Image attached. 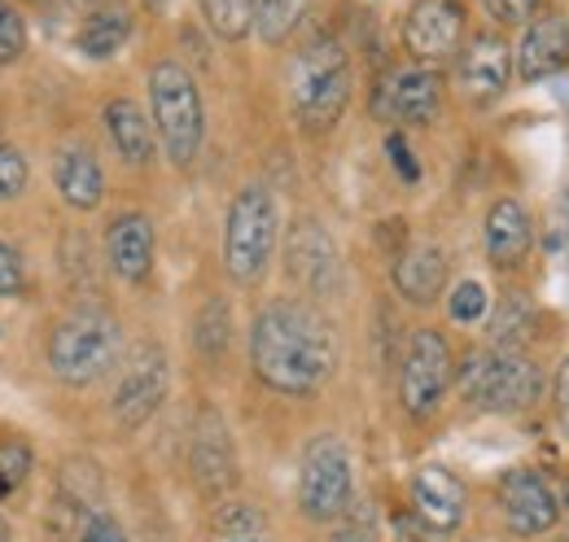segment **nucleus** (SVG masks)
I'll use <instances>...</instances> for the list:
<instances>
[{
	"label": "nucleus",
	"mask_w": 569,
	"mask_h": 542,
	"mask_svg": "<svg viewBox=\"0 0 569 542\" xmlns=\"http://www.w3.org/2000/svg\"><path fill=\"white\" fill-rule=\"evenodd\" d=\"M535 245V219L517 198H499L487 214V259L499 271L521 268V259Z\"/></svg>",
	"instance_id": "6ab92c4d"
},
{
	"label": "nucleus",
	"mask_w": 569,
	"mask_h": 542,
	"mask_svg": "<svg viewBox=\"0 0 569 542\" xmlns=\"http://www.w3.org/2000/svg\"><path fill=\"white\" fill-rule=\"evenodd\" d=\"M499 512L508 521L512 534L521 539H535V534H548L561 516V494L535 473V469H508L496 485Z\"/></svg>",
	"instance_id": "9b49d317"
},
{
	"label": "nucleus",
	"mask_w": 569,
	"mask_h": 542,
	"mask_svg": "<svg viewBox=\"0 0 569 542\" xmlns=\"http://www.w3.org/2000/svg\"><path fill=\"white\" fill-rule=\"evenodd\" d=\"M460 40H465V9L456 0H412L403 18V49L412 53V62L438 67L460 53Z\"/></svg>",
	"instance_id": "f8f14e48"
},
{
	"label": "nucleus",
	"mask_w": 569,
	"mask_h": 542,
	"mask_svg": "<svg viewBox=\"0 0 569 542\" xmlns=\"http://www.w3.org/2000/svg\"><path fill=\"white\" fill-rule=\"evenodd\" d=\"M250 368L277 394H316L338 368L333 324L307 298H272L250 324Z\"/></svg>",
	"instance_id": "f257e3e1"
},
{
	"label": "nucleus",
	"mask_w": 569,
	"mask_h": 542,
	"mask_svg": "<svg viewBox=\"0 0 569 542\" xmlns=\"http://www.w3.org/2000/svg\"><path fill=\"white\" fill-rule=\"evenodd\" d=\"M530 329H535V311H530V302L521 293H512V298L499 302L496 320H491V345L517 350L521 341L530 338Z\"/></svg>",
	"instance_id": "a878e982"
},
{
	"label": "nucleus",
	"mask_w": 569,
	"mask_h": 542,
	"mask_svg": "<svg viewBox=\"0 0 569 542\" xmlns=\"http://www.w3.org/2000/svg\"><path fill=\"white\" fill-rule=\"evenodd\" d=\"M27 180H31V167H27L22 149H13V144H0V202H9V198H22Z\"/></svg>",
	"instance_id": "7c9ffc66"
},
{
	"label": "nucleus",
	"mask_w": 569,
	"mask_h": 542,
	"mask_svg": "<svg viewBox=\"0 0 569 542\" xmlns=\"http://www.w3.org/2000/svg\"><path fill=\"white\" fill-rule=\"evenodd\" d=\"M456 381H460L465 403L478 411H526L543 399V385H548L530 354L499 350V345L473 350L465 368L456 372Z\"/></svg>",
	"instance_id": "39448f33"
},
{
	"label": "nucleus",
	"mask_w": 569,
	"mask_h": 542,
	"mask_svg": "<svg viewBox=\"0 0 569 542\" xmlns=\"http://www.w3.org/2000/svg\"><path fill=\"white\" fill-rule=\"evenodd\" d=\"M214 530H219V539H237V534H263V516H259L250 503H228V508H219Z\"/></svg>",
	"instance_id": "2f4dec72"
},
{
	"label": "nucleus",
	"mask_w": 569,
	"mask_h": 542,
	"mask_svg": "<svg viewBox=\"0 0 569 542\" xmlns=\"http://www.w3.org/2000/svg\"><path fill=\"white\" fill-rule=\"evenodd\" d=\"M569 62V22L561 13H543V18H530L521 40H517V53H512V67L521 83H539V79H552L557 70Z\"/></svg>",
	"instance_id": "2eb2a0df"
},
{
	"label": "nucleus",
	"mask_w": 569,
	"mask_h": 542,
	"mask_svg": "<svg viewBox=\"0 0 569 542\" xmlns=\"http://www.w3.org/2000/svg\"><path fill=\"white\" fill-rule=\"evenodd\" d=\"M561 512H566V521H569V476L561 481Z\"/></svg>",
	"instance_id": "58836bf2"
},
{
	"label": "nucleus",
	"mask_w": 569,
	"mask_h": 542,
	"mask_svg": "<svg viewBox=\"0 0 569 542\" xmlns=\"http://www.w3.org/2000/svg\"><path fill=\"white\" fill-rule=\"evenodd\" d=\"M557 403H561V411L569 415V359L561 363V372H557Z\"/></svg>",
	"instance_id": "4c0bfd02"
},
{
	"label": "nucleus",
	"mask_w": 569,
	"mask_h": 542,
	"mask_svg": "<svg viewBox=\"0 0 569 542\" xmlns=\"http://www.w3.org/2000/svg\"><path fill=\"white\" fill-rule=\"evenodd\" d=\"M128 40H132V9H128V4H101V9H92V13L83 18L79 36H74L79 53L92 58V62L114 58Z\"/></svg>",
	"instance_id": "5701e85b"
},
{
	"label": "nucleus",
	"mask_w": 569,
	"mask_h": 542,
	"mask_svg": "<svg viewBox=\"0 0 569 542\" xmlns=\"http://www.w3.org/2000/svg\"><path fill=\"white\" fill-rule=\"evenodd\" d=\"M277 241H281V210H277L272 189H263V184L241 189L228 205V219H223V268H228V275L237 284H259L263 271L272 268Z\"/></svg>",
	"instance_id": "20e7f679"
},
{
	"label": "nucleus",
	"mask_w": 569,
	"mask_h": 542,
	"mask_svg": "<svg viewBox=\"0 0 569 542\" xmlns=\"http://www.w3.org/2000/svg\"><path fill=\"white\" fill-rule=\"evenodd\" d=\"M228 341H232V315H228V307L219 298H211L202 307V315H198V350L207 359H219L228 350Z\"/></svg>",
	"instance_id": "bb28decb"
},
{
	"label": "nucleus",
	"mask_w": 569,
	"mask_h": 542,
	"mask_svg": "<svg viewBox=\"0 0 569 542\" xmlns=\"http://www.w3.org/2000/svg\"><path fill=\"white\" fill-rule=\"evenodd\" d=\"M351 53L333 36H316L289 67V110L307 132H329L351 106Z\"/></svg>",
	"instance_id": "f03ea898"
},
{
	"label": "nucleus",
	"mask_w": 569,
	"mask_h": 542,
	"mask_svg": "<svg viewBox=\"0 0 569 542\" xmlns=\"http://www.w3.org/2000/svg\"><path fill=\"white\" fill-rule=\"evenodd\" d=\"M535 9H539V0H487V13L499 27H526L535 18Z\"/></svg>",
	"instance_id": "473e14b6"
},
{
	"label": "nucleus",
	"mask_w": 569,
	"mask_h": 542,
	"mask_svg": "<svg viewBox=\"0 0 569 542\" xmlns=\"http://www.w3.org/2000/svg\"><path fill=\"white\" fill-rule=\"evenodd\" d=\"M456 381V359H451V345L438 329H417L408 338L403 350V368H399V403L412 420H426L433 415L447 390Z\"/></svg>",
	"instance_id": "6e6552de"
},
{
	"label": "nucleus",
	"mask_w": 569,
	"mask_h": 542,
	"mask_svg": "<svg viewBox=\"0 0 569 542\" xmlns=\"http://www.w3.org/2000/svg\"><path fill=\"white\" fill-rule=\"evenodd\" d=\"M548 250L561 259V263H569V193L561 198V205H557V214H552V232H548Z\"/></svg>",
	"instance_id": "f704fd0d"
},
{
	"label": "nucleus",
	"mask_w": 569,
	"mask_h": 542,
	"mask_svg": "<svg viewBox=\"0 0 569 542\" xmlns=\"http://www.w3.org/2000/svg\"><path fill=\"white\" fill-rule=\"evenodd\" d=\"M412 508L417 516L426 521L429 530H456L465 521V508H469V494H465V481L438 464H426L421 473L412 476Z\"/></svg>",
	"instance_id": "a211bd4d"
},
{
	"label": "nucleus",
	"mask_w": 569,
	"mask_h": 542,
	"mask_svg": "<svg viewBox=\"0 0 569 542\" xmlns=\"http://www.w3.org/2000/svg\"><path fill=\"white\" fill-rule=\"evenodd\" d=\"M106 132H110V144L119 149V158L123 162H132V167H144L149 158H153V119L144 114L141 106L132 101V97H114V101H106Z\"/></svg>",
	"instance_id": "4be33fe9"
},
{
	"label": "nucleus",
	"mask_w": 569,
	"mask_h": 542,
	"mask_svg": "<svg viewBox=\"0 0 569 542\" xmlns=\"http://www.w3.org/2000/svg\"><path fill=\"white\" fill-rule=\"evenodd\" d=\"M22 53H27V22L9 0H0V67H13Z\"/></svg>",
	"instance_id": "c756f323"
},
{
	"label": "nucleus",
	"mask_w": 569,
	"mask_h": 542,
	"mask_svg": "<svg viewBox=\"0 0 569 542\" xmlns=\"http://www.w3.org/2000/svg\"><path fill=\"white\" fill-rule=\"evenodd\" d=\"M0 542H9V525H4V516H0Z\"/></svg>",
	"instance_id": "37998d69"
},
{
	"label": "nucleus",
	"mask_w": 569,
	"mask_h": 542,
	"mask_svg": "<svg viewBox=\"0 0 569 542\" xmlns=\"http://www.w3.org/2000/svg\"><path fill=\"white\" fill-rule=\"evenodd\" d=\"M386 149H390V162H395V171H399L408 184H417V180H421V167H417L412 149L403 144V136H390V140H386Z\"/></svg>",
	"instance_id": "c9c22d12"
},
{
	"label": "nucleus",
	"mask_w": 569,
	"mask_h": 542,
	"mask_svg": "<svg viewBox=\"0 0 569 542\" xmlns=\"http://www.w3.org/2000/svg\"><path fill=\"white\" fill-rule=\"evenodd\" d=\"M219 542H268L263 534H237V539H219Z\"/></svg>",
	"instance_id": "ea45409f"
},
{
	"label": "nucleus",
	"mask_w": 569,
	"mask_h": 542,
	"mask_svg": "<svg viewBox=\"0 0 569 542\" xmlns=\"http://www.w3.org/2000/svg\"><path fill=\"white\" fill-rule=\"evenodd\" d=\"M144 4H149V9H167L171 0H144Z\"/></svg>",
	"instance_id": "a19ab883"
},
{
	"label": "nucleus",
	"mask_w": 569,
	"mask_h": 542,
	"mask_svg": "<svg viewBox=\"0 0 569 542\" xmlns=\"http://www.w3.org/2000/svg\"><path fill=\"white\" fill-rule=\"evenodd\" d=\"M79 542H128V534L119 530V521H114V516L92 512V516H88V525L79 530Z\"/></svg>",
	"instance_id": "72a5a7b5"
},
{
	"label": "nucleus",
	"mask_w": 569,
	"mask_h": 542,
	"mask_svg": "<svg viewBox=\"0 0 569 542\" xmlns=\"http://www.w3.org/2000/svg\"><path fill=\"white\" fill-rule=\"evenodd\" d=\"M447 311H451L456 324H478L491 311V298H487V289L478 280H460L451 289V298H447Z\"/></svg>",
	"instance_id": "cd10ccee"
},
{
	"label": "nucleus",
	"mask_w": 569,
	"mask_h": 542,
	"mask_svg": "<svg viewBox=\"0 0 569 542\" xmlns=\"http://www.w3.org/2000/svg\"><path fill=\"white\" fill-rule=\"evenodd\" d=\"M356 494V469H351V451L342 438L325 433L307 446L302 469H298V512L307 521H338L351 508Z\"/></svg>",
	"instance_id": "0eeeda50"
},
{
	"label": "nucleus",
	"mask_w": 569,
	"mask_h": 542,
	"mask_svg": "<svg viewBox=\"0 0 569 542\" xmlns=\"http://www.w3.org/2000/svg\"><path fill=\"white\" fill-rule=\"evenodd\" d=\"M307 9H311V0H259V9H254V36L263 44H284L302 27Z\"/></svg>",
	"instance_id": "b1692460"
},
{
	"label": "nucleus",
	"mask_w": 569,
	"mask_h": 542,
	"mask_svg": "<svg viewBox=\"0 0 569 542\" xmlns=\"http://www.w3.org/2000/svg\"><path fill=\"white\" fill-rule=\"evenodd\" d=\"M442 284H447V254H442V245L417 241V245H408L399 254V263H395V289L408 302L426 307V302H433L442 293Z\"/></svg>",
	"instance_id": "412c9836"
},
{
	"label": "nucleus",
	"mask_w": 569,
	"mask_h": 542,
	"mask_svg": "<svg viewBox=\"0 0 569 542\" xmlns=\"http://www.w3.org/2000/svg\"><path fill=\"white\" fill-rule=\"evenodd\" d=\"M193 476L202 490H228L237 481V446H232V433L228 424L214 415V411H202L198 424H193Z\"/></svg>",
	"instance_id": "f3484780"
},
{
	"label": "nucleus",
	"mask_w": 569,
	"mask_h": 542,
	"mask_svg": "<svg viewBox=\"0 0 569 542\" xmlns=\"http://www.w3.org/2000/svg\"><path fill=\"white\" fill-rule=\"evenodd\" d=\"M202 18L219 40H246L254 31V9L259 0H198Z\"/></svg>",
	"instance_id": "393cba45"
},
{
	"label": "nucleus",
	"mask_w": 569,
	"mask_h": 542,
	"mask_svg": "<svg viewBox=\"0 0 569 542\" xmlns=\"http://www.w3.org/2000/svg\"><path fill=\"white\" fill-rule=\"evenodd\" d=\"M22 289V259L13 245L0 241V293H18Z\"/></svg>",
	"instance_id": "e433bc0d"
},
{
	"label": "nucleus",
	"mask_w": 569,
	"mask_h": 542,
	"mask_svg": "<svg viewBox=\"0 0 569 542\" xmlns=\"http://www.w3.org/2000/svg\"><path fill=\"white\" fill-rule=\"evenodd\" d=\"M333 542H368V539H359V534H342V539H333Z\"/></svg>",
	"instance_id": "79ce46f5"
},
{
	"label": "nucleus",
	"mask_w": 569,
	"mask_h": 542,
	"mask_svg": "<svg viewBox=\"0 0 569 542\" xmlns=\"http://www.w3.org/2000/svg\"><path fill=\"white\" fill-rule=\"evenodd\" d=\"M442 106V79L433 67L421 62H408V67L390 70L381 83H377V97H372V114L386 119V123H412L421 128L438 114Z\"/></svg>",
	"instance_id": "9d476101"
},
{
	"label": "nucleus",
	"mask_w": 569,
	"mask_h": 542,
	"mask_svg": "<svg viewBox=\"0 0 569 542\" xmlns=\"http://www.w3.org/2000/svg\"><path fill=\"white\" fill-rule=\"evenodd\" d=\"M284 263H289V275H293L311 298H329V293H338V284H342L338 245H333V237H329L316 219H298V223L289 228Z\"/></svg>",
	"instance_id": "ddd939ff"
},
{
	"label": "nucleus",
	"mask_w": 569,
	"mask_h": 542,
	"mask_svg": "<svg viewBox=\"0 0 569 542\" xmlns=\"http://www.w3.org/2000/svg\"><path fill=\"white\" fill-rule=\"evenodd\" d=\"M119 345H123V329L114 315L88 307V311H74L67 315L53 338H49V368L62 385H92L101 381L114 359H119Z\"/></svg>",
	"instance_id": "423d86ee"
},
{
	"label": "nucleus",
	"mask_w": 569,
	"mask_h": 542,
	"mask_svg": "<svg viewBox=\"0 0 569 542\" xmlns=\"http://www.w3.org/2000/svg\"><path fill=\"white\" fill-rule=\"evenodd\" d=\"M149 119L176 167H193L207 140V106L198 79L180 62H158L149 70Z\"/></svg>",
	"instance_id": "7ed1b4c3"
},
{
	"label": "nucleus",
	"mask_w": 569,
	"mask_h": 542,
	"mask_svg": "<svg viewBox=\"0 0 569 542\" xmlns=\"http://www.w3.org/2000/svg\"><path fill=\"white\" fill-rule=\"evenodd\" d=\"M106 263L128 284H141L144 275L153 271V223L144 219L141 210H128V214L110 219V228H106Z\"/></svg>",
	"instance_id": "dca6fc26"
},
{
	"label": "nucleus",
	"mask_w": 569,
	"mask_h": 542,
	"mask_svg": "<svg viewBox=\"0 0 569 542\" xmlns=\"http://www.w3.org/2000/svg\"><path fill=\"white\" fill-rule=\"evenodd\" d=\"M167 390H171L167 354H162L158 345H141V350L128 359V368H123V377H119V385H114V399H110L114 424L128 429V433L141 429L144 420L162 406Z\"/></svg>",
	"instance_id": "1a4fd4ad"
},
{
	"label": "nucleus",
	"mask_w": 569,
	"mask_h": 542,
	"mask_svg": "<svg viewBox=\"0 0 569 542\" xmlns=\"http://www.w3.org/2000/svg\"><path fill=\"white\" fill-rule=\"evenodd\" d=\"M512 79V49L499 31H478L460 53H456V83L469 101L487 106Z\"/></svg>",
	"instance_id": "4468645a"
},
{
	"label": "nucleus",
	"mask_w": 569,
	"mask_h": 542,
	"mask_svg": "<svg viewBox=\"0 0 569 542\" xmlns=\"http://www.w3.org/2000/svg\"><path fill=\"white\" fill-rule=\"evenodd\" d=\"M53 184H58L62 202L71 205V210H97L101 198H106V171L92 158V149H83V144L58 149V158H53Z\"/></svg>",
	"instance_id": "aec40b11"
},
{
	"label": "nucleus",
	"mask_w": 569,
	"mask_h": 542,
	"mask_svg": "<svg viewBox=\"0 0 569 542\" xmlns=\"http://www.w3.org/2000/svg\"><path fill=\"white\" fill-rule=\"evenodd\" d=\"M27 473H31V451H27V442L4 438V442H0V499L13 494V490L27 481Z\"/></svg>",
	"instance_id": "c85d7f7f"
}]
</instances>
